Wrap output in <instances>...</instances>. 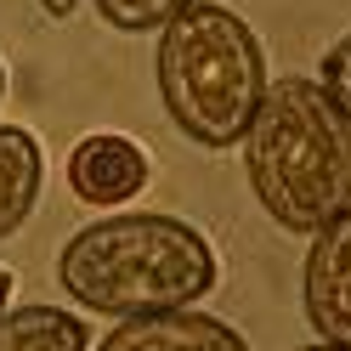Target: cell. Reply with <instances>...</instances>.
Segmentation results:
<instances>
[{
  "mask_svg": "<svg viewBox=\"0 0 351 351\" xmlns=\"http://www.w3.org/2000/svg\"><path fill=\"white\" fill-rule=\"evenodd\" d=\"M244 176L283 232L312 238L351 204V114L323 80H272L244 130Z\"/></svg>",
  "mask_w": 351,
  "mask_h": 351,
  "instance_id": "cell-1",
  "label": "cell"
},
{
  "mask_svg": "<svg viewBox=\"0 0 351 351\" xmlns=\"http://www.w3.org/2000/svg\"><path fill=\"white\" fill-rule=\"evenodd\" d=\"M57 283L80 312L142 317L210 295L221 283V261L193 221L130 210L80 227L57 255Z\"/></svg>",
  "mask_w": 351,
  "mask_h": 351,
  "instance_id": "cell-2",
  "label": "cell"
},
{
  "mask_svg": "<svg viewBox=\"0 0 351 351\" xmlns=\"http://www.w3.org/2000/svg\"><path fill=\"white\" fill-rule=\"evenodd\" d=\"M153 74H159L170 125L193 147L210 153L244 142L255 108L272 85L261 34L232 6H215V0H193L187 12H176L159 29Z\"/></svg>",
  "mask_w": 351,
  "mask_h": 351,
  "instance_id": "cell-3",
  "label": "cell"
},
{
  "mask_svg": "<svg viewBox=\"0 0 351 351\" xmlns=\"http://www.w3.org/2000/svg\"><path fill=\"white\" fill-rule=\"evenodd\" d=\"M300 306L317 340L351 346V204L323 221L306 244V272H300Z\"/></svg>",
  "mask_w": 351,
  "mask_h": 351,
  "instance_id": "cell-4",
  "label": "cell"
},
{
  "mask_svg": "<svg viewBox=\"0 0 351 351\" xmlns=\"http://www.w3.org/2000/svg\"><path fill=\"white\" fill-rule=\"evenodd\" d=\"M147 153L142 142L114 136V130H97L69 153V187L80 204H97V210H119L130 204L136 193L147 187Z\"/></svg>",
  "mask_w": 351,
  "mask_h": 351,
  "instance_id": "cell-5",
  "label": "cell"
},
{
  "mask_svg": "<svg viewBox=\"0 0 351 351\" xmlns=\"http://www.w3.org/2000/svg\"><path fill=\"white\" fill-rule=\"evenodd\" d=\"M97 351H250V340L227 317L170 306V312L119 317V328H108V340Z\"/></svg>",
  "mask_w": 351,
  "mask_h": 351,
  "instance_id": "cell-6",
  "label": "cell"
},
{
  "mask_svg": "<svg viewBox=\"0 0 351 351\" xmlns=\"http://www.w3.org/2000/svg\"><path fill=\"white\" fill-rule=\"evenodd\" d=\"M40 187H46V153H40L34 130L0 125V244L34 215Z\"/></svg>",
  "mask_w": 351,
  "mask_h": 351,
  "instance_id": "cell-7",
  "label": "cell"
},
{
  "mask_svg": "<svg viewBox=\"0 0 351 351\" xmlns=\"http://www.w3.org/2000/svg\"><path fill=\"white\" fill-rule=\"evenodd\" d=\"M0 351H91V328L62 306H17L0 312Z\"/></svg>",
  "mask_w": 351,
  "mask_h": 351,
  "instance_id": "cell-8",
  "label": "cell"
},
{
  "mask_svg": "<svg viewBox=\"0 0 351 351\" xmlns=\"http://www.w3.org/2000/svg\"><path fill=\"white\" fill-rule=\"evenodd\" d=\"M97 17L119 34H159L176 12H187L193 0H91Z\"/></svg>",
  "mask_w": 351,
  "mask_h": 351,
  "instance_id": "cell-9",
  "label": "cell"
},
{
  "mask_svg": "<svg viewBox=\"0 0 351 351\" xmlns=\"http://www.w3.org/2000/svg\"><path fill=\"white\" fill-rule=\"evenodd\" d=\"M323 85H328V97L351 114V34H340L335 46H328V57H323Z\"/></svg>",
  "mask_w": 351,
  "mask_h": 351,
  "instance_id": "cell-10",
  "label": "cell"
},
{
  "mask_svg": "<svg viewBox=\"0 0 351 351\" xmlns=\"http://www.w3.org/2000/svg\"><path fill=\"white\" fill-rule=\"evenodd\" d=\"M40 6H46L51 17H69V12H74V0H40Z\"/></svg>",
  "mask_w": 351,
  "mask_h": 351,
  "instance_id": "cell-11",
  "label": "cell"
},
{
  "mask_svg": "<svg viewBox=\"0 0 351 351\" xmlns=\"http://www.w3.org/2000/svg\"><path fill=\"white\" fill-rule=\"evenodd\" d=\"M6 300H12V272L0 267V312H6Z\"/></svg>",
  "mask_w": 351,
  "mask_h": 351,
  "instance_id": "cell-12",
  "label": "cell"
},
{
  "mask_svg": "<svg viewBox=\"0 0 351 351\" xmlns=\"http://www.w3.org/2000/svg\"><path fill=\"white\" fill-rule=\"evenodd\" d=\"M300 351H351V346H335V340H317V346H300Z\"/></svg>",
  "mask_w": 351,
  "mask_h": 351,
  "instance_id": "cell-13",
  "label": "cell"
},
{
  "mask_svg": "<svg viewBox=\"0 0 351 351\" xmlns=\"http://www.w3.org/2000/svg\"><path fill=\"white\" fill-rule=\"evenodd\" d=\"M0 97H6V69H0Z\"/></svg>",
  "mask_w": 351,
  "mask_h": 351,
  "instance_id": "cell-14",
  "label": "cell"
}]
</instances>
